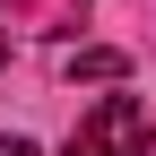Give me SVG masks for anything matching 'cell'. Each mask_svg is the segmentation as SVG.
<instances>
[{
    "label": "cell",
    "instance_id": "obj_1",
    "mask_svg": "<svg viewBox=\"0 0 156 156\" xmlns=\"http://www.w3.org/2000/svg\"><path fill=\"white\" fill-rule=\"evenodd\" d=\"M61 156H156V122H147L139 95H95Z\"/></svg>",
    "mask_w": 156,
    "mask_h": 156
},
{
    "label": "cell",
    "instance_id": "obj_2",
    "mask_svg": "<svg viewBox=\"0 0 156 156\" xmlns=\"http://www.w3.org/2000/svg\"><path fill=\"white\" fill-rule=\"evenodd\" d=\"M61 78L78 87V78H87V87H122L130 78V52H113V44H78L69 61H61Z\"/></svg>",
    "mask_w": 156,
    "mask_h": 156
},
{
    "label": "cell",
    "instance_id": "obj_3",
    "mask_svg": "<svg viewBox=\"0 0 156 156\" xmlns=\"http://www.w3.org/2000/svg\"><path fill=\"white\" fill-rule=\"evenodd\" d=\"M9 9H17V17H26V26H35V35H69V26H78V17H87V0H0V17H9Z\"/></svg>",
    "mask_w": 156,
    "mask_h": 156
},
{
    "label": "cell",
    "instance_id": "obj_4",
    "mask_svg": "<svg viewBox=\"0 0 156 156\" xmlns=\"http://www.w3.org/2000/svg\"><path fill=\"white\" fill-rule=\"evenodd\" d=\"M0 156H44V147H35V139H0Z\"/></svg>",
    "mask_w": 156,
    "mask_h": 156
},
{
    "label": "cell",
    "instance_id": "obj_5",
    "mask_svg": "<svg viewBox=\"0 0 156 156\" xmlns=\"http://www.w3.org/2000/svg\"><path fill=\"white\" fill-rule=\"evenodd\" d=\"M0 61H9V26H0Z\"/></svg>",
    "mask_w": 156,
    "mask_h": 156
}]
</instances>
